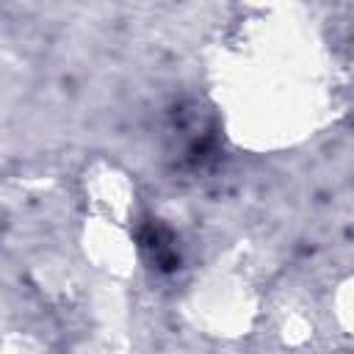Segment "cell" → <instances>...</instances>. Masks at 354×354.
<instances>
[{
    "mask_svg": "<svg viewBox=\"0 0 354 354\" xmlns=\"http://www.w3.org/2000/svg\"><path fill=\"white\" fill-rule=\"evenodd\" d=\"M174 138H177L180 160L185 166H191V169L202 166L216 152V130L202 113H196V108L191 113H185L183 119H177Z\"/></svg>",
    "mask_w": 354,
    "mask_h": 354,
    "instance_id": "cell-1",
    "label": "cell"
},
{
    "mask_svg": "<svg viewBox=\"0 0 354 354\" xmlns=\"http://www.w3.org/2000/svg\"><path fill=\"white\" fill-rule=\"evenodd\" d=\"M138 241H141V249H144L147 260L152 263V268H158L163 274L177 271V266H180V249H177V238H174V232L169 227H163L160 221H149L141 230Z\"/></svg>",
    "mask_w": 354,
    "mask_h": 354,
    "instance_id": "cell-2",
    "label": "cell"
}]
</instances>
